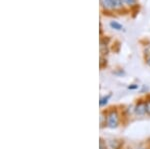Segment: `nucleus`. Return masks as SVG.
<instances>
[{
  "mask_svg": "<svg viewBox=\"0 0 150 149\" xmlns=\"http://www.w3.org/2000/svg\"><path fill=\"white\" fill-rule=\"evenodd\" d=\"M106 117H107V127L111 129L117 128L119 125V114H118L117 110H110L106 115Z\"/></svg>",
  "mask_w": 150,
  "mask_h": 149,
  "instance_id": "f257e3e1",
  "label": "nucleus"
},
{
  "mask_svg": "<svg viewBox=\"0 0 150 149\" xmlns=\"http://www.w3.org/2000/svg\"><path fill=\"white\" fill-rule=\"evenodd\" d=\"M100 53H101V55H107L108 54L107 43H104L103 41H100Z\"/></svg>",
  "mask_w": 150,
  "mask_h": 149,
  "instance_id": "7ed1b4c3",
  "label": "nucleus"
},
{
  "mask_svg": "<svg viewBox=\"0 0 150 149\" xmlns=\"http://www.w3.org/2000/svg\"><path fill=\"white\" fill-rule=\"evenodd\" d=\"M110 26H111V28H113V29H115V30H118V31H121L123 30V26L121 25L120 23H118L117 21H110Z\"/></svg>",
  "mask_w": 150,
  "mask_h": 149,
  "instance_id": "20e7f679",
  "label": "nucleus"
},
{
  "mask_svg": "<svg viewBox=\"0 0 150 149\" xmlns=\"http://www.w3.org/2000/svg\"><path fill=\"white\" fill-rule=\"evenodd\" d=\"M145 104H146V113L150 115V98L145 101Z\"/></svg>",
  "mask_w": 150,
  "mask_h": 149,
  "instance_id": "6e6552de",
  "label": "nucleus"
},
{
  "mask_svg": "<svg viewBox=\"0 0 150 149\" xmlns=\"http://www.w3.org/2000/svg\"><path fill=\"white\" fill-rule=\"evenodd\" d=\"M101 4L105 9H113L114 6H113L111 0H101Z\"/></svg>",
  "mask_w": 150,
  "mask_h": 149,
  "instance_id": "39448f33",
  "label": "nucleus"
},
{
  "mask_svg": "<svg viewBox=\"0 0 150 149\" xmlns=\"http://www.w3.org/2000/svg\"><path fill=\"white\" fill-rule=\"evenodd\" d=\"M111 93H109L107 96H104V97H102V98H100V101H99V105H100L101 107L102 106H105L106 104L108 103V101H109V99H110V97H111Z\"/></svg>",
  "mask_w": 150,
  "mask_h": 149,
  "instance_id": "423d86ee",
  "label": "nucleus"
},
{
  "mask_svg": "<svg viewBox=\"0 0 150 149\" xmlns=\"http://www.w3.org/2000/svg\"><path fill=\"white\" fill-rule=\"evenodd\" d=\"M138 88V85L137 84H132V85H129L128 86V89H131V90H133V89H137Z\"/></svg>",
  "mask_w": 150,
  "mask_h": 149,
  "instance_id": "9d476101",
  "label": "nucleus"
},
{
  "mask_svg": "<svg viewBox=\"0 0 150 149\" xmlns=\"http://www.w3.org/2000/svg\"><path fill=\"white\" fill-rule=\"evenodd\" d=\"M122 4H126V5H135L137 3V0H121Z\"/></svg>",
  "mask_w": 150,
  "mask_h": 149,
  "instance_id": "0eeeda50",
  "label": "nucleus"
},
{
  "mask_svg": "<svg viewBox=\"0 0 150 149\" xmlns=\"http://www.w3.org/2000/svg\"><path fill=\"white\" fill-rule=\"evenodd\" d=\"M99 148L100 149H107V147H106V144L104 143V141L102 140V139H100V145H99Z\"/></svg>",
  "mask_w": 150,
  "mask_h": 149,
  "instance_id": "1a4fd4ad",
  "label": "nucleus"
},
{
  "mask_svg": "<svg viewBox=\"0 0 150 149\" xmlns=\"http://www.w3.org/2000/svg\"><path fill=\"white\" fill-rule=\"evenodd\" d=\"M145 61H146V63L150 66V54L145 55Z\"/></svg>",
  "mask_w": 150,
  "mask_h": 149,
  "instance_id": "9b49d317",
  "label": "nucleus"
},
{
  "mask_svg": "<svg viewBox=\"0 0 150 149\" xmlns=\"http://www.w3.org/2000/svg\"><path fill=\"white\" fill-rule=\"evenodd\" d=\"M140 149H145V148H140Z\"/></svg>",
  "mask_w": 150,
  "mask_h": 149,
  "instance_id": "ddd939ff",
  "label": "nucleus"
},
{
  "mask_svg": "<svg viewBox=\"0 0 150 149\" xmlns=\"http://www.w3.org/2000/svg\"><path fill=\"white\" fill-rule=\"evenodd\" d=\"M134 112L139 116H143L146 114V104L145 101H139L136 103L134 107Z\"/></svg>",
  "mask_w": 150,
  "mask_h": 149,
  "instance_id": "f03ea898",
  "label": "nucleus"
},
{
  "mask_svg": "<svg viewBox=\"0 0 150 149\" xmlns=\"http://www.w3.org/2000/svg\"><path fill=\"white\" fill-rule=\"evenodd\" d=\"M127 149H132V148H130V147H128V148H127Z\"/></svg>",
  "mask_w": 150,
  "mask_h": 149,
  "instance_id": "f8f14e48",
  "label": "nucleus"
}]
</instances>
